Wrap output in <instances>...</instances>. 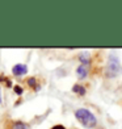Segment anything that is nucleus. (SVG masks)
Instances as JSON below:
<instances>
[{
    "label": "nucleus",
    "instance_id": "nucleus-9",
    "mask_svg": "<svg viewBox=\"0 0 122 129\" xmlns=\"http://www.w3.org/2000/svg\"><path fill=\"white\" fill-rule=\"evenodd\" d=\"M15 91H16L17 93H22V88H21V87H17V86H16V87H15Z\"/></svg>",
    "mask_w": 122,
    "mask_h": 129
},
{
    "label": "nucleus",
    "instance_id": "nucleus-11",
    "mask_svg": "<svg viewBox=\"0 0 122 129\" xmlns=\"http://www.w3.org/2000/svg\"><path fill=\"white\" fill-rule=\"evenodd\" d=\"M0 103H2V90H0Z\"/></svg>",
    "mask_w": 122,
    "mask_h": 129
},
{
    "label": "nucleus",
    "instance_id": "nucleus-4",
    "mask_svg": "<svg viewBox=\"0 0 122 129\" xmlns=\"http://www.w3.org/2000/svg\"><path fill=\"white\" fill-rule=\"evenodd\" d=\"M76 74H78V77L79 78H85L87 75H88V71H87V69H85V66H83V64H80V66L76 69Z\"/></svg>",
    "mask_w": 122,
    "mask_h": 129
},
{
    "label": "nucleus",
    "instance_id": "nucleus-1",
    "mask_svg": "<svg viewBox=\"0 0 122 129\" xmlns=\"http://www.w3.org/2000/svg\"><path fill=\"white\" fill-rule=\"evenodd\" d=\"M75 117L80 121V124H83L85 128H93L97 124V119L91 111L85 109V108H80L75 111Z\"/></svg>",
    "mask_w": 122,
    "mask_h": 129
},
{
    "label": "nucleus",
    "instance_id": "nucleus-2",
    "mask_svg": "<svg viewBox=\"0 0 122 129\" xmlns=\"http://www.w3.org/2000/svg\"><path fill=\"white\" fill-rule=\"evenodd\" d=\"M119 69H121V66H119L118 58L112 54L109 57V61H108V74H112V77H114V75L118 74Z\"/></svg>",
    "mask_w": 122,
    "mask_h": 129
},
{
    "label": "nucleus",
    "instance_id": "nucleus-7",
    "mask_svg": "<svg viewBox=\"0 0 122 129\" xmlns=\"http://www.w3.org/2000/svg\"><path fill=\"white\" fill-rule=\"evenodd\" d=\"M80 62L83 63V66L89 64V58H88V55H87V53H83V54L80 55Z\"/></svg>",
    "mask_w": 122,
    "mask_h": 129
},
{
    "label": "nucleus",
    "instance_id": "nucleus-10",
    "mask_svg": "<svg viewBox=\"0 0 122 129\" xmlns=\"http://www.w3.org/2000/svg\"><path fill=\"white\" fill-rule=\"evenodd\" d=\"M51 129H66V128L63 126V125H54V126L51 128Z\"/></svg>",
    "mask_w": 122,
    "mask_h": 129
},
{
    "label": "nucleus",
    "instance_id": "nucleus-5",
    "mask_svg": "<svg viewBox=\"0 0 122 129\" xmlns=\"http://www.w3.org/2000/svg\"><path fill=\"white\" fill-rule=\"evenodd\" d=\"M72 91H74V92H76V93H79V95H81V96L85 95V92H87L84 87H83V86H80V84H75V86H74V88H72Z\"/></svg>",
    "mask_w": 122,
    "mask_h": 129
},
{
    "label": "nucleus",
    "instance_id": "nucleus-3",
    "mask_svg": "<svg viewBox=\"0 0 122 129\" xmlns=\"http://www.w3.org/2000/svg\"><path fill=\"white\" fill-rule=\"evenodd\" d=\"M12 73H13V75H17V77H22V75H25L28 73V67L22 63L15 64L12 69Z\"/></svg>",
    "mask_w": 122,
    "mask_h": 129
},
{
    "label": "nucleus",
    "instance_id": "nucleus-6",
    "mask_svg": "<svg viewBox=\"0 0 122 129\" xmlns=\"http://www.w3.org/2000/svg\"><path fill=\"white\" fill-rule=\"evenodd\" d=\"M11 129H28V126L22 121H15V122H12Z\"/></svg>",
    "mask_w": 122,
    "mask_h": 129
},
{
    "label": "nucleus",
    "instance_id": "nucleus-8",
    "mask_svg": "<svg viewBox=\"0 0 122 129\" xmlns=\"http://www.w3.org/2000/svg\"><path fill=\"white\" fill-rule=\"evenodd\" d=\"M28 84L30 86V87H34V86H38V84L36 83V79H34V78H30V79H28Z\"/></svg>",
    "mask_w": 122,
    "mask_h": 129
}]
</instances>
